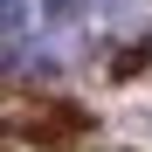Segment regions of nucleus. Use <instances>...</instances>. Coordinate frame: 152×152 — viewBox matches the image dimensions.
<instances>
[{
  "label": "nucleus",
  "instance_id": "nucleus-1",
  "mask_svg": "<svg viewBox=\"0 0 152 152\" xmlns=\"http://www.w3.org/2000/svg\"><path fill=\"white\" fill-rule=\"evenodd\" d=\"M0 21H7V69H21V35H28V0H0Z\"/></svg>",
  "mask_w": 152,
  "mask_h": 152
},
{
  "label": "nucleus",
  "instance_id": "nucleus-2",
  "mask_svg": "<svg viewBox=\"0 0 152 152\" xmlns=\"http://www.w3.org/2000/svg\"><path fill=\"white\" fill-rule=\"evenodd\" d=\"M83 7H90V0H42L48 21H83Z\"/></svg>",
  "mask_w": 152,
  "mask_h": 152
}]
</instances>
